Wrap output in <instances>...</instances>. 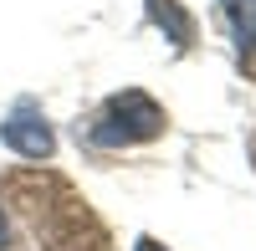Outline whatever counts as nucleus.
<instances>
[{"label":"nucleus","instance_id":"20e7f679","mask_svg":"<svg viewBox=\"0 0 256 251\" xmlns=\"http://www.w3.org/2000/svg\"><path fill=\"white\" fill-rule=\"evenodd\" d=\"M148 16H154L169 36H174V46H190V41H195V20H190L174 0H148Z\"/></svg>","mask_w":256,"mask_h":251},{"label":"nucleus","instance_id":"f03ea898","mask_svg":"<svg viewBox=\"0 0 256 251\" xmlns=\"http://www.w3.org/2000/svg\"><path fill=\"white\" fill-rule=\"evenodd\" d=\"M159 134H164V113H159L144 92H123V98H113L108 108L92 118V128H88V138L98 144V149L144 144V138H159Z\"/></svg>","mask_w":256,"mask_h":251},{"label":"nucleus","instance_id":"423d86ee","mask_svg":"<svg viewBox=\"0 0 256 251\" xmlns=\"http://www.w3.org/2000/svg\"><path fill=\"white\" fill-rule=\"evenodd\" d=\"M134 251H164V246H159V241H138Z\"/></svg>","mask_w":256,"mask_h":251},{"label":"nucleus","instance_id":"f257e3e1","mask_svg":"<svg viewBox=\"0 0 256 251\" xmlns=\"http://www.w3.org/2000/svg\"><path fill=\"white\" fill-rule=\"evenodd\" d=\"M6 190L16 195V210L31 220L36 241L46 251H108L102 226L92 220V210L62 180H52V174H10Z\"/></svg>","mask_w":256,"mask_h":251},{"label":"nucleus","instance_id":"39448f33","mask_svg":"<svg viewBox=\"0 0 256 251\" xmlns=\"http://www.w3.org/2000/svg\"><path fill=\"white\" fill-rule=\"evenodd\" d=\"M0 251H16V236H10V220H6V210H0Z\"/></svg>","mask_w":256,"mask_h":251},{"label":"nucleus","instance_id":"7ed1b4c3","mask_svg":"<svg viewBox=\"0 0 256 251\" xmlns=\"http://www.w3.org/2000/svg\"><path fill=\"white\" fill-rule=\"evenodd\" d=\"M0 138H6L20 159H52V149H56V138H52V128H46V118H41L31 102H20V108H16L6 123H0Z\"/></svg>","mask_w":256,"mask_h":251}]
</instances>
